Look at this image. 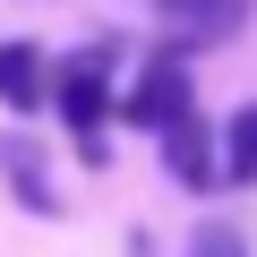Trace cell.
<instances>
[{
  "label": "cell",
  "instance_id": "obj_6",
  "mask_svg": "<svg viewBox=\"0 0 257 257\" xmlns=\"http://www.w3.org/2000/svg\"><path fill=\"white\" fill-rule=\"evenodd\" d=\"M223 180H257V103L231 111V128H223Z\"/></svg>",
  "mask_w": 257,
  "mask_h": 257
},
{
  "label": "cell",
  "instance_id": "obj_2",
  "mask_svg": "<svg viewBox=\"0 0 257 257\" xmlns=\"http://www.w3.org/2000/svg\"><path fill=\"white\" fill-rule=\"evenodd\" d=\"M52 103H60V120L77 128V138H94V128H103V111H111V86H103V52L69 60V69H60V86H52Z\"/></svg>",
  "mask_w": 257,
  "mask_h": 257
},
{
  "label": "cell",
  "instance_id": "obj_5",
  "mask_svg": "<svg viewBox=\"0 0 257 257\" xmlns=\"http://www.w3.org/2000/svg\"><path fill=\"white\" fill-rule=\"evenodd\" d=\"M43 52L35 43H0V103L9 111H43Z\"/></svg>",
  "mask_w": 257,
  "mask_h": 257
},
{
  "label": "cell",
  "instance_id": "obj_1",
  "mask_svg": "<svg viewBox=\"0 0 257 257\" xmlns=\"http://www.w3.org/2000/svg\"><path fill=\"white\" fill-rule=\"evenodd\" d=\"M128 120H138V128H172L180 111H189V69L163 52V60H146V77L138 86H128V103H120Z\"/></svg>",
  "mask_w": 257,
  "mask_h": 257
},
{
  "label": "cell",
  "instance_id": "obj_7",
  "mask_svg": "<svg viewBox=\"0 0 257 257\" xmlns=\"http://www.w3.org/2000/svg\"><path fill=\"white\" fill-rule=\"evenodd\" d=\"M189 257H248V248H240V231H223V223H206V231L189 240Z\"/></svg>",
  "mask_w": 257,
  "mask_h": 257
},
{
  "label": "cell",
  "instance_id": "obj_4",
  "mask_svg": "<svg viewBox=\"0 0 257 257\" xmlns=\"http://www.w3.org/2000/svg\"><path fill=\"white\" fill-rule=\"evenodd\" d=\"M155 9H163L172 35H189V43H223V35L248 18V0H155Z\"/></svg>",
  "mask_w": 257,
  "mask_h": 257
},
{
  "label": "cell",
  "instance_id": "obj_3",
  "mask_svg": "<svg viewBox=\"0 0 257 257\" xmlns=\"http://www.w3.org/2000/svg\"><path fill=\"white\" fill-rule=\"evenodd\" d=\"M163 163H172L180 189H214V146H206V120H197V111H180V120L163 128Z\"/></svg>",
  "mask_w": 257,
  "mask_h": 257
}]
</instances>
